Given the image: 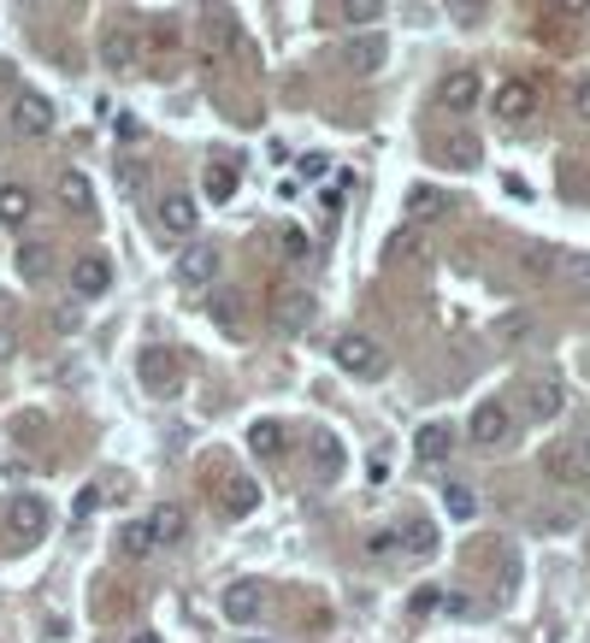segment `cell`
<instances>
[{"label": "cell", "instance_id": "cell-39", "mask_svg": "<svg viewBox=\"0 0 590 643\" xmlns=\"http://www.w3.org/2000/svg\"><path fill=\"white\" fill-rule=\"evenodd\" d=\"M384 478H390V455L378 449V455H372V485H384Z\"/></svg>", "mask_w": 590, "mask_h": 643}, {"label": "cell", "instance_id": "cell-2", "mask_svg": "<svg viewBox=\"0 0 590 643\" xmlns=\"http://www.w3.org/2000/svg\"><path fill=\"white\" fill-rule=\"evenodd\" d=\"M219 608H225V620H230V626H254V620H266L272 591H266L261 579H237V584H225Z\"/></svg>", "mask_w": 590, "mask_h": 643}, {"label": "cell", "instance_id": "cell-6", "mask_svg": "<svg viewBox=\"0 0 590 643\" xmlns=\"http://www.w3.org/2000/svg\"><path fill=\"white\" fill-rule=\"evenodd\" d=\"M48 130H53V100L24 90L19 100H12V136L36 142V136H48Z\"/></svg>", "mask_w": 590, "mask_h": 643}, {"label": "cell", "instance_id": "cell-1", "mask_svg": "<svg viewBox=\"0 0 590 643\" xmlns=\"http://www.w3.org/2000/svg\"><path fill=\"white\" fill-rule=\"evenodd\" d=\"M136 378L148 384V396H160V402H171L183 390V355L178 348H166V343H148L136 355Z\"/></svg>", "mask_w": 590, "mask_h": 643}, {"label": "cell", "instance_id": "cell-11", "mask_svg": "<svg viewBox=\"0 0 590 643\" xmlns=\"http://www.w3.org/2000/svg\"><path fill=\"white\" fill-rule=\"evenodd\" d=\"M213 277H219V248H213V242H190V248L178 254V284L207 289Z\"/></svg>", "mask_w": 590, "mask_h": 643}, {"label": "cell", "instance_id": "cell-24", "mask_svg": "<svg viewBox=\"0 0 590 643\" xmlns=\"http://www.w3.org/2000/svg\"><path fill=\"white\" fill-rule=\"evenodd\" d=\"M119 555H124V561H148V555H154L148 525H119Z\"/></svg>", "mask_w": 590, "mask_h": 643}, {"label": "cell", "instance_id": "cell-14", "mask_svg": "<svg viewBox=\"0 0 590 643\" xmlns=\"http://www.w3.org/2000/svg\"><path fill=\"white\" fill-rule=\"evenodd\" d=\"M7 520L19 525V544H36V537L48 532V502H41V496H12Z\"/></svg>", "mask_w": 590, "mask_h": 643}, {"label": "cell", "instance_id": "cell-4", "mask_svg": "<svg viewBox=\"0 0 590 643\" xmlns=\"http://www.w3.org/2000/svg\"><path fill=\"white\" fill-rule=\"evenodd\" d=\"M330 360H337L342 372H354V378H372L384 367V355H378V343L361 337V331H342L337 343H330Z\"/></svg>", "mask_w": 590, "mask_h": 643}, {"label": "cell", "instance_id": "cell-37", "mask_svg": "<svg viewBox=\"0 0 590 643\" xmlns=\"http://www.w3.org/2000/svg\"><path fill=\"white\" fill-rule=\"evenodd\" d=\"M53 325H60V331H77V307H71V301L53 307Z\"/></svg>", "mask_w": 590, "mask_h": 643}, {"label": "cell", "instance_id": "cell-40", "mask_svg": "<svg viewBox=\"0 0 590 643\" xmlns=\"http://www.w3.org/2000/svg\"><path fill=\"white\" fill-rule=\"evenodd\" d=\"M573 272H579L585 284H590V254H579V260H573Z\"/></svg>", "mask_w": 590, "mask_h": 643}, {"label": "cell", "instance_id": "cell-33", "mask_svg": "<svg viewBox=\"0 0 590 643\" xmlns=\"http://www.w3.org/2000/svg\"><path fill=\"white\" fill-rule=\"evenodd\" d=\"M342 189H354V178H337L330 189H320V207H325V213H337V207H342Z\"/></svg>", "mask_w": 590, "mask_h": 643}, {"label": "cell", "instance_id": "cell-29", "mask_svg": "<svg viewBox=\"0 0 590 643\" xmlns=\"http://www.w3.org/2000/svg\"><path fill=\"white\" fill-rule=\"evenodd\" d=\"M19 272H24V277H41V272H48V242H19Z\"/></svg>", "mask_w": 590, "mask_h": 643}, {"label": "cell", "instance_id": "cell-9", "mask_svg": "<svg viewBox=\"0 0 590 643\" xmlns=\"http://www.w3.org/2000/svg\"><path fill=\"white\" fill-rule=\"evenodd\" d=\"M112 289V260L107 254H77V266H71V296L77 301H95Z\"/></svg>", "mask_w": 590, "mask_h": 643}, {"label": "cell", "instance_id": "cell-20", "mask_svg": "<svg viewBox=\"0 0 590 643\" xmlns=\"http://www.w3.org/2000/svg\"><path fill=\"white\" fill-rule=\"evenodd\" d=\"M443 213H449V195H443V189H431V183H413L408 189V218H413V225L443 218Z\"/></svg>", "mask_w": 590, "mask_h": 643}, {"label": "cell", "instance_id": "cell-13", "mask_svg": "<svg viewBox=\"0 0 590 643\" xmlns=\"http://www.w3.org/2000/svg\"><path fill=\"white\" fill-rule=\"evenodd\" d=\"M166 237H195V195H183V189H166L160 207H154Z\"/></svg>", "mask_w": 590, "mask_h": 643}, {"label": "cell", "instance_id": "cell-31", "mask_svg": "<svg viewBox=\"0 0 590 643\" xmlns=\"http://www.w3.org/2000/svg\"><path fill=\"white\" fill-rule=\"evenodd\" d=\"M401 549L431 555V549H437V532H431V525H408V532H401Z\"/></svg>", "mask_w": 590, "mask_h": 643}, {"label": "cell", "instance_id": "cell-18", "mask_svg": "<svg viewBox=\"0 0 590 643\" xmlns=\"http://www.w3.org/2000/svg\"><path fill=\"white\" fill-rule=\"evenodd\" d=\"M384 36H354L349 48H342V60H349V71H361V78H372V71H384Z\"/></svg>", "mask_w": 590, "mask_h": 643}, {"label": "cell", "instance_id": "cell-3", "mask_svg": "<svg viewBox=\"0 0 590 643\" xmlns=\"http://www.w3.org/2000/svg\"><path fill=\"white\" fill-rule=\"evenodd\" d=\"M508 431H514V407L508 402H479V407H472L467 437L479 449H502V443H508Z\"/></svg>", "mask_w": 590, "mask_h": 643}, {"label": "cell", "instance_id": "cell-43", "mask_svg": "<svg viewBox=\"0 0 590 643\" xmlns=\"http://www.w3.org/2000/svg\"><path fill=\"white\" fill-rule=\"evenodd\" d=\"M585 461H590V443H585Z\"/></svg>", "mask_w": 590, "mask_h": 643}, {"label": "cell", "instance_id": "cell-19", "mask_svg": "<svg viewBox=\"0 0 590 643\" xmlns=\"http://www.w3.org/2000/svg\"><path fill=\"white\" fill-rule=\"evenodd\" d=\"M60 207L77 213V218L95 213V183L83 178V171H60Z\"/></svg>", "mask_w": 590, "mask_h": 643}, {"label": "cell", "instance_id": "cell-27", "mask_svg": "<svg viewBox=\"0 0 590 643\" xmlns=\"http://www.w3.org/2000/svg\"><path fill=\"white\" fill-rule=\"evenodd\" d=\"M337 12H342L349 24H361V31H366V24L384 19V0H337Z\"/></svg>", "mask_w": 590, "mask_h": 643}, {"label": "cell", "instance_id": "cell-38", "mask_svg": "<svg viewBox=\"0 0 590 643\" xmlns=\"http://www.w3.org/2000/svg\"><path fill=\"white\" fill-rule=\"evenodd\" d=\"M325 171V154H301V178H320Z\"/></svg>", "mask_w": 590, "mask_h": 643}, {"label": "cell", "instance_id": "cell-10", "mask_svg": "<svg viewBox=\"0 0 590 643\" xmlns=\"http://www.w3.org/2000/svg\"><path fill=\"white\" fill-rule=\"evenodd\" d=\"M148 537H154V549H166V544H183V532H190V508L183 502H154L148 508Z\"/></svg>", "mask_w": 590, "mask_h": 643}, {"label": "cell", "instance_id": "cell-28", "mask_svg": "<svg viewBox=\"0 0 590 643\" xmlns=\"http://www.w3.org/2000/svg\"><path fill=\"white\" fill-rule=\"evenodd\" d=\"M413 248H420V237H413V225H408V230H396V237L384 242V266H401V260H413Z\"/></svg>", "mask_w": 590, "mask_h": 643}, {"label": "cell", "instance_id": "cell-36", "mask_svg": "<svg viewBox=\"0 0 590 643\" xmlns=\"http://www.w3.org/2000/svg\"><path fill=\"white\" fill-rule=\"evenodd\" d=\"M573 112H579V119H590V78L579 83V90H573Z\"/></svg>", "mask_w": 590, "mask_h": 643}, {"label": "cell", "instance_id": "cell-7", "mask_svg": "<svg viewBox=\"0 0 590 643\" xmlns=\"http://www.w3.org/2000/svg\"><path fill=\"white\" fill-rule=\"evenodd\" d=\"M136 53H142V41H136V31L131 24H107V31H100V66L107 71H136Z\"/></svg>", "mask_w": 590, "mask_h": 643}, {"label": "cell", "instance_id": "cell-12", "mask_svg": "<svg viewBox=\"0 0 590 643\" xmlns=\"http://www.w3.org/2000/svg\"><path fill=\"white\" fill-rule=\"evenodd\" d=\"M491 107H496V119H502V124H520V119H531V112H538V90H531L526 78H508V83L496 90Z\"/></svg>", "mask_w": 590, "mask_h": 643}, {"label": "cell", "instance_id": "cell-15", "mask_svg": "<svg viewBox=\"0 0 590 643\" xmlns=\"http://www.w3.org/2000/svg\"><path fill=\"white\" fill-rule=\"evenodd\" d=\"M449 449H455V426H443V419H431V426H420V437H413V455L425 466L449 461Z\"/></svg>", "mask_w": 590, "mask_h": 643}, {"label": "cell", "instance_id": "cell-30", "mask_svg": "<svg viewBox=\"0 0 590 643\" xmlns=\"http://www.w3.org/2000/svg\"><path fill=\"white\" fill-rule=\"evenodd\" d=\"M278 254H284V260H296V266H301V260L313 254V248H308V230H284V237H278Z\"/></svg>", "mask_w": 590, "mask_h": 643}, {"label": "cell", "instance_id": "cell-17", "mask_svg": "<svg viewBox=\"0 0 590 643\" xmlns=\"http://www.w3.org/2000/svg\"><path fill=\"white\" fill-rule=\"evenodd\" d=\"M308 455H313V473H320V478H342V461H349L330 431H313V437H308Z\"/></svg>", "mask_w": 590, "mask_h": 643}, {"label": "cell", "instance_id": "cell-25", "mask_svg": "<svg viewBox=\"0 0 590 643\" xmlns=\"http://www.w3.org/2000/svg\"><path fill=\"white\" fill-rule=\"evenodd\" d=\"M201 189H207V201H230V195H237V171H230L225 159H213L207 178H201Z\"/></svg>", "mask_w": 590, "mask_h": 643}, {"label": "cell", "instance_id": "cell-32", "mask_svg": "<svg viewBox=\"0 0 590 643\" xmlns=\"http://www.w3.org/2000/svg\"><path fill=\"white\" fill-rule=\"evenodd\" d=\"M401 549V532H372L366 537V555H396Z\"/></svg>", "mask_w": 590, "mask_h": 643}, {"label": "cell", "instance_id": "cell-42", "mask_svg": "<svg viewBox=\"0 0 590 643\" xmlns=\"http://www.w3.org/2000/svg\"><path fill=\"white\" fill-rule=\"evenodd\" d=\"M131 643H166L160 632H131Z\"/></svg>", "mask_w": 590, "mask_h": 643}, {"label": "cell", "instance_id": "cell-34", "mask_svg": "<svg viewBox=\"0 0 590 643\" xmlns=\"http://www.w3.org/2000/svg\"><path fill=\"white\" fill-rule=\"evenodd\" d=\"M12 355H19V331H12V325H0V367H7Z\"/></svg>", "mask_w": 590, "mask_h": 643}, {"label": "cell", "instance_id": "cell-22", "mask_svg": "<svg viewBox=\"0 0 590 643\" xmlns=\"http://www.w3.org/2000/svg\"><path fill=\"white\" fill-rule=\"evenodd\" d=\"M249 449H254L261 461H278V455H284V426H278V419H254Z\"/></svg>", "mask_w": 590, "mask_h": 643}, {"label": "cell", "instance_id": "cell-16", "mask_svg": "<svg viewBox=\"0 0 590 643\" xmlns=\"http://www.w3.org/2000/svg\"><path fill=\"white\" fill-rule=\"evenodd\" d=\"M555 414H561V384L555 378H531L526 384V419L543 426V419H555Z\"/></svg>", "mask_w": 590, "mask_h": 643}, {"label": "cell", "instance_id": "cell-26", "mask_svg": "<svg viewBox=\"0 0 590 643\" xmlns=\"http://www.w3.org/2000/svg\"><path fill=\"white\" fill-rule=\"evenodd\" d=\"M443 508H449L455 520H472V514H479V496H472L467 485H455V478H449V485H443Z\"/></svg>", "mask_w": 590, "mask_h": 643}, {"label": "cell", "instance_id": "cell-21", "mask_svg": "<svg viewBox=\"0 0 590 643\" xmlns=\"http://www.w3.org/2000/svg\"><path fill=\"white\" fill-rule=\"evenodd\" d=\"M36 207V195L24 183H0V225H24Z\"/></svg>", "mask_w": 590, "mask_h": 643}, {"label": "cell", "instance_id": "cell-5", "mask_svg": "<svg viewBox=\"0 0 590 643\" xmlns=\"http://www.w3.org/2000/svg\"><path fill=\"white\" fill-rule=\"evenodd\" d=\"M308 319H313V296L308 289H272V331L278 337H296V331H308Z\"/></svg>", "mask_w": 590, "mask_h": 643}, {"label": "cell", "instance_id": "cell-41", "mask_svg": "<svg viewBox=\"0 0 590 643\" xmlns=\"http://www.w3.org/2000/svg\"><path fill=\"white\" fill-rule=\"evenodd\" d=\"M555 7H561V12H585L590 0H555Z\"/></svg>", "mask_w": 590, "mask_h": 643}, {"label": "cell", "instance_id": "cell-23", "mask_svg": "<svg viewBox=\"0 0 590 643\" xmlns=\"http://www.w3.org/2000/svg\"><path fill=\"white\" fill-rule=\"evenodd\" d=\"M254 508H261V485H254V478H230L225 485V514H254Z\"/></svg>", "mask_w": 590, "mask_h": 643}, {"label": "cell", "instance_id": "cell-35", "mask_svg": "<svg viewBox=\"0 0 590 643\" xmlns=\"http://www.w3.org/2000/svg\"><path fill=\"white\" fill-rule=\"evenodd\" d=\"M526 266H531V272H550V266H555V254H550V248H531Z\"/></svg>", "mask_w": 590, "mask_h": 643}, {"label": "cell", "instance_id": "cell-8", "mask_svg": "<svg viewBox=\"0 0 590 643\" xmlns=\"http://www.w3.org/2000/svg\"><path fill=\"white\" fill-rule=\"evenodd\" d=\"M484 100V83H479V71H467V66H455L449 78L437 83V107H449V112H472Z\"/></svg>", "mask_w": 590, "mask_h": 643}]
</instances>
